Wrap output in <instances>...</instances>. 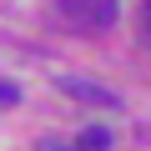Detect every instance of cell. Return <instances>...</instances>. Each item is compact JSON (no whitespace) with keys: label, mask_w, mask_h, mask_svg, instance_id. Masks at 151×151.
Instances as JSON below:
<instances>
[{"label":"cell","mask_w":151,"mask_h":151,"mask_svg":"<svg viewBox=\"0 0 151 151\" xmlns=\"http://www.w3.org/2000/svg\"><path fill=\"white\" fill-rule=\"evenodd\" d=\"M60 15L76 30H111L121 20V5L116 0H60Z\"/></svg>","instance_id":"cell-1"},{"label":"cell","mask_w":151,"mask_h":151,"mask_svg":"<svg viewBox=\"0 0 151 151\" xmlns=\"http://www.w3.org/2000/svg\"><path fill=\"white\" fill-rule=\"evenodd\" d=\"M60 91L65 96H76V101H86V106H121V96L116 91H106V86H91V81H76V76H65V81H60Z\"/></svg>","instance_id":"cell-2"},{"label":"cell","mask_w":151,"mask_h":151,"mask_svg":"<svg viewBox=\"0 0 151 151\" xmlns=\"http://www.w3.org/2000/svg\"><path fill=\"white\" fill-rule=\"evenodd\" d=\"M76 151H111V131H101V126H86L81 136H76Z\"/></svg>","instance_id":"cell-3"},{"label":"cell","mask_w":151,"mask_h":151,"mask_svg":"<svg viewBox=\"0 0 151 151\" xmlns=\"http://www.w3.org/2000/svg\"><path fill=\"white\" fill-rule=\"evenodd\" d=\"M20 101V86H10V81H0V106H15Z\"/></svg>","instance_id":"cell-4"},{"label":"cell","mask_w":151,"mask_h":151,"mask_svg":"<svg viewBox=\"0 0 151 151\" xmlns=\"http://www.w3.org/2000/svg\"><path fill=\"white\" fill-rule=\"evenodd\" d=\"M141 40L151 45V0H146V5H141Z\"/></svg>","instance_id":"cell-5"},{"label":"cell","mask_w":151,"mask_h":151,"mask_svg":"<svg viewBox=\"0 0 151 151\" xmlns=\"http://www.w3.org/2000/svg\"><path fill=\"white\" fill-rule=\"evenodd\" d=\"M35 151H70V146H60V141H50V136H45V141H40Z\"/></svg>","instance_id":"cell-6"}]
</instances>
